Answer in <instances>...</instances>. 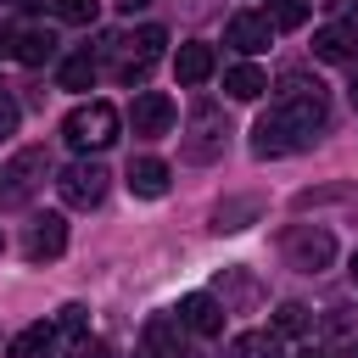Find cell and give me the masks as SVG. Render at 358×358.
<instances>
[{"mask_svg": "<svg viewBox=\"0 0 358 358\" xmlns=\"http://www.w3.org/2000/svg\"><path fill=\"white\" fill-rule=\"evenodd\" d=\"M324 129V84L302 78V73H285L280 78V95L274 106L252 123V157H291V151H308Z\"/></svg>", "mask_w": 358, "mask_h": 358, "instance_id": "1", "label": "cell"}, {"mask_svg": "<svg viewBox=\"0 0 358 358\" xmlns=\"http://www.w3.org/2000/svg\"><path fill=\"white\" fill-rule=\"evenodd\" d=\"M117 134H123V117H117L112 101H84V106H73L62 117V140L73 151H106Z\"/></svg>", "mask_w": 358, "mask_h": 358, "instance_id": "2", "label": "cell"}, {"mask_svg": "<svg viewBox=\"0 0 358 358\" xmlns=\"http://www.w3.org/2000/svg\"><path fill=\"white\" fill-rule=\"evenodd\" d=\"M106 179H112V173H106L101 162H90V157H84V162H67V168L56 173V190H62V201H67V207H101Z\"/></svg>", "mask_w": 358, "mask_h": 358, "instance_id": "3", "label": "cell"}, {"mask_svg": "<svg viewBox=\"0 0 358 358\" xmlns=\"http://www.w3.org/2000/svg\"><path fill=\"white\" fill-rule=\"evenodd\" d=\"M224 134H229V129H224V112L201 101V106L190 112V134H185V157H190V162H213V157L224 151Z\"/></svg>", "mask_w": 358, "mask_h": 358, "instance_id": "4", "label": "cell"}, {"mask_svg": "<svg viewBox=\"0 0 358 358\" xmlns=\"http://www.w3.org/2000/svg\"><path fill=\"white\" fill-rule=\"evenodd\" d=\"M285 257H291V268H302V274H319V268H330V257H336V241H330V229H313V224H302V229H291V235H285Z\"/></svg>", "mask_w": 358, "mask_h": 358, "instance_id": "5", "label": "cell"}, {"mask_svg": "<svg viewBox=\"0 0 358 358\" xmlns=\"http://www.w3.org/2000/svg\"><path fill=\"white\" fill-rule=\"evenodd\" d=\"M50 173V151L45 145H28V151H17L11 162H6V173H0V190L11 196V201H22V196H34V185Z\"/></svg>", "mask_w": 358, "mask_h": 358, "instance_id": "6", "label": "cell"}, {"mask_svg": "<svg viewBox=\"0 0 358 358\" xmlns=\"http://www.w3.org/2000/svg\"><path fill=\"white\" fill-rule=\"evenodd\" d=\"M129 129H134L140 140L168 134V129H173V101H168L162 90H140V95H134V106H129Z\"/></svg>", "mask_w": 358, "mask_h": 358, "instance_id": "7", "label": "cell"}, {"mask_svg": "<svg viewBox=\"0 0 358 358\" xmlns=\"http://www.w3.org/2000/svg\"><path fill=\"white\" fill-rule=\"evenodd\" d=\"M22 252H28L34 263H50V257H62V252H67V218H62V213H39V218L28 224V241H22Z\"/></svg>", "mask_w": 358, "mask_h": 358, "instance_id": "8", "label": "cell"}, {"mask_svg": "<svg viewBox=\"0 0 358 358\" xmlns=\"http://www.w3.org/2000/svg\"><path fill=\"white\" fill-rule=\"evenodd\" d=\"M173 313H179V324H185L190 336H218L229 308H224L218 296H207V291H190V296H179V308H173Z\"/></svg>", "mask_w": 358, "mask_h": 358, "instance_id": "9", "label": "cell"}, {"mask_svg": "<svg viewBox=\"0 0 358 358\" xmlns=\"http://www.w3.org/2000/svg\"><path fill=\"white\" fill-rule=\"evenodd\" d=\"M268 39H274V22H268V17H257V11H241V17H229V22H224V45H235L241 56L268 50Z\"/></svg>", "mask_w": 358, "mask_h": 358, "instance_id": "10", "label": "cell"}, {"mask_svg": "<svg viewBox=\"0 0 358 358\" xmlns=\"http://www.w3.org/2000/svg\"><path fill=\"white\" fill-rule=\"evenodd\" d=\"M313 56H319V62H336V67H341V62H358V22H341V17L324 22V28L313 34Z\"/></svg>", "mask_w": 358, "mask_h": 358, "instance_id": "11", "label": "cell"}, {"mask_svg": "<svg viewBox=\"0 0 358 358\" xmlns=\"http://www.w3.org/2000/svg\"><path fill=\"white\" fill-rule=\"evenodd\" d=\"M145 358H190L185 352V324H179V313H157V319H145Z\"/></svg>", "mask_w": 358, "mask_h": 358, "instance_id": "12", "label": "cell"}, {"mask_svg": "<svg viewBox=\"0 0 358 358\" xmlns=\"http://www.w3.org/2000/svg\"><path fill=\"white\" fill-rule=\"evenodd\" d=\"M213 67H218V56H213L207 39H190V45H179V56H173V78H179V84H207Z\"/></svg>", "mask_w": 358, "mask_h": 358, "instance_id": "13", "label": "cell"}, {"mask_svg": "<svg viewBox=\"0 0 358 358\" xmlns=\"http://www.w3.org/2000/svg\"><path fill=\"white\" fill-rule=\"evenodd\" d=\"M168 179H173V173H168V162H162V157H134V162H129V190H134V196H145V201L168 196Z\"/></svg>", "mask_w": 358, "mask_h": 358, "instance_id": "14", "label": "cell"}, {"mask_svg": "<svg viewBox=\"0 0 358 358\" xmlns=\"http://www.w3.org/2000/svg\"><path fill=\"white\" fill-rule=\"evenodd\" d=\"M56 336H62L56 319H50V324H45V319H39V324H22V330L11 336V347H6V358H45V352L56 347Z\"/></svg>", "mask_w": 358, "mask_h": 358, "instance_id": "15", "label": "cell"}, {"mask_svg": "<svg viewBox=\"0 0 358 358\" xmlns=\"http://www.w3.org/2000/svg\"><path fill=\"white\" fill-rule=\"evenodd\" d=\"M224 90H229V101H257V95H268V73L252 62H235L224 73Z\"/></svg>", "mask_w": 358, "mask_h": 358, "instance_id": "16", "label": "cell"}, {"mask_svg": "<svg viewBox=\"0 0 358 358\" xmlns=\"http://www.w3.org/2000/svg\"><path fill=\"white\" fill-rule=\"evenodd\" d=\"M17 62H28V67L56 62V34H50V28H22V34H17Z\"/></svg>", "mask_w": 358, "mask_h": 358, "instance_id": "17", "label": "cell"}, {"mask_svg": "<svg viewBox=\"0 0 358 358\" xmlns=\"http://www.w3.org/2000/svg\"><path fill=\"white\" fill-rule=\"evenodd\" d=\"M229 358H285V347H280L274 330H246V336H235Z\"/></svg>", "mask_w": 358, "mask_h": 358, "instance_id": "18", "label": "cell"}, {"mask_svg": "<svg viewBox=\"0 0 358 358\" xmlns=\"http://www.w3.org/2000/svg\"><path fill=\"white\" fill-rule=\"evenodd\" d=\"M308 330H313V313H308L302 302H280V308H274V336H280V341H285V336H308Z\"/></svg>", "mask_w": 358, "mask_h": 358, "instance_id": "19", "label": "cell"}, {"mask_svg": "<svg viewBox=\"0 0 358 358\" xmlns=\"http://www.w3.org/2000/svg\"><path fill=\"white\" fill-rule=\"evenodd\" d=\"M56 78H62V90H95V62L90 56H67Z\"/></svg>", "mask_w": 358, "mask_h": 358, "instance_id": "20", "label": "cell"}, {"mask_svg": "<svg viewBox=\"0 0 358 358\" xmlns=\"http://www.w3.org/2000/svg\"><path fill=\"white\" fill-rule=\"evenodd\" d=\"M263 17H268L274 28H302V22H308V0H274Z\"/></svg>", "mask_w": 358, "mask_h": 358, "instance_id": "21", "label": "cell"}, {"mask_svg": "<svg viewBox=\"0 0 358 358\" xmlns=\"http://www.w3.org/2000/svg\"><path fill=\"white\" fill-rule=\"evenodd\" d=\"M56 17L73 22V28H90L101 17V0H56Z\"/></svg>", "mask_w": 358, "mask_h": 358, "instance_id": "22", "label": "cell"}, {"mask_svg": "<svg viewBox=\"0 0 358 358\" xmlns=\"http://www.w3.org/2000/svg\"><path fill=\"white\" fill-rule=\"evenodd\" d=\"M252 213H257V201H224L218 218H213V229H218V235H224V229H246Z\"/></svg>", "mask_w": 358, "mask_h": 358, "instance_id": "23", "label": "cell"}, {"mask_svg": "<svg viewBox=\"0 0 358 358\" xmlns=\"http://www.w3.org/2000/svg\"><path fill=\"white\" fill-rule=\"evenodd\" d=\"M324 330H330L336 341H352V336H358V308H330V313H324Z\"/></svg>", "mask_w": 358, "mask_h": 358, "instance_id": "24", "label": "cell"}, {"mask_svg": "<svg viewBox=\"0 0 358 358\" xmlns=\"http://www.w3.org/2000/svg\"><path fill=\"white\" fill-rule=\"evenodd\" d=\"M84 324H90V313H84V308H78V302H67V308H62V313H56V330H62V336H73V341H78V336H84Z\"/></svg>", "mask_w": 358, "mask_h": 358, "instance_id": "25", "label": "cell"}, {"mask_svg": "<svg viewBox=\"0 0 358 358\" xmlns=\"http://www.w3.org/2000/svg\"><path fill=\"white\" fill-rule=\"evenodd\" d=\"M67 358H112V347H106V341H90V336H78Z\"/></svg>", "mask_w": 358, "mask_h": 358, "instance_id": "26", "label": "cell"}, {"mask_svg": "<svg viewBox=\"0 0 358 358\" xmlns=\"http://www.w3.org/2000/svg\"><path fill=\"white\" fill-rule=\"evenodd\" d=\"M11 129H17V101L0 95V140H11Z\"/></svg>", "mask_w": 358, "mask_h": 358, "instance_id": "27", "label": "cell"}, {"mask_svg": "<svg viewBox=\"0 0 358 358\" xmlns=\"http://www.w3.org/2000/svg\"><path fill=\"white\" fill-rule=\"evenodd\" d=\"M17 34H22V28H11V22H0V56H17Z\"/></svg>", "mask_w": 358, "mask_h": 358, "instance_id": "28", "label": "cell"}, {"mask_svg": "<svg viewBox=\"0 0 358 358\" xmlns=\"http://www.w3.org/2000/svg\"><path fill=\"white\" fill-rule=\"evenodd\" d=\"M324 6H330L341 22H352V17H358V0H324Z\"/></svg>", "mask_w": 358, "mask_h": 358, "instance_id": "29", "label": "cell"}, {"mask_svg": "<svg viewBox=\"0 0 358 358\" xmlns=\"http://www.w3.org/2000/svg\"><path fill=\"white\" fill-rule=\"evenodd\" d=\"M145 6H151V0H117V11H123V17H134V11H145Z\"/></svg>", "mask_w": 358, "mask_h": 358, "instance_id": "30", "label": "cell"}, {"mask_svg": "<svg viewBox=\"0 0 358 358\" xmlns=\"http://www.w3.org/2000/svg\"><path fill=\"white\" fill-rule=\"evenodd\" d=\"M347 274H352V285H358V252H352V263H347Z\"/></svg>", "mask_w": 358, "mask_h": 358, "instance_id": "31", "label": "cell"}, {"mask_svg": "<svg viewBox=\"0 0 358 358\" xmlns=\"http://www.w3.org/2000/svg\"><path fill=\"white\" fill-rule=\"evenodd\" d=\"M347 352H352V358H358V336H352V341H347Z\"/></svg>", "mask_w": 358, "mask_h": 358, "instance_id": "32", "label": "cell"}, {"mask_svg": "<svg viewBox=\"0 0 358 358\" xmlns=\"http://www.w3.org/2000/svg\"><path fill=\"white\" fill-rule=\"evenodd\" d=\"M296 358H324V352H313V347H308V352H296Z\"/></svg>", "mask_w": 358, "mask_h": 358, "instance_id": "33", "label": "cell"}, {"mask_svg": "<svg viewBox=\"0 0 358 358\" xmlns=\"http://www.w3.org/2000/svg\"><path fill=\"white\" fill-rule=\"evenodd\" d=\"M352 106H358V78H352Z\"/></svg>", "mask_w": 358, "mask_h": 358, "instance_id": "34", "label": "cell"}, {"mask_svg": "<svg viewBox=\"0 0 358 358\" xmlns=\"http://www.w3.org/2000/svg\"><path fill=\"white\" fill-rule=\"evenodd\" d=\"M0 246H6V235H0Z\"/></svg>", "mask_w": 358, "mask_h": 358, "instance_id": "35", "label": "cell"}]
</instances>
